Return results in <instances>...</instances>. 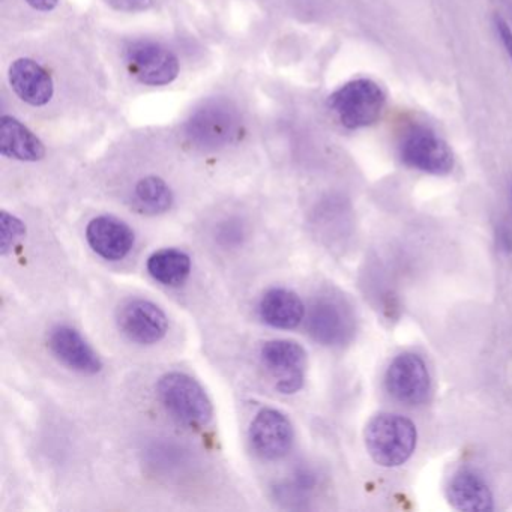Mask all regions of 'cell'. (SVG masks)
<instances>
[{
	"instance_id": "5bb4252c",
	"label": "cell",
	"mask_w": 512,
	"mask_h": 512,
	"mask_svg": "<svg viewBox=\"0 0 512 512\" xmlns=\"http://www.w3.org/2000/svg\"><path fill=\"white\" fill-rule=\"evenodd\" d=\"M49 347L53 355L71 370L83 374H97L103 368L98 353L92 349L83 335L71 326H56L50 332Z\"/></svg>"
},
{
	"instance_id": "7a4b0ae2",
	"label": "cell",
	"mask_w": 512,
	"mask_h": 512,
	"mask_svg": "<svg viewBox=\"0 0 512 512\" xmlns=\"http://www.w3.org/2000/svg\"><path fill=\"white\" fill-rule=\"evenodd\" d=\"M329 107L347 130H361L377 124L386 106V95L376 82L356 79L329 97Z\"/></svg>"
},
{
	"instance_id": "4fadbf2b",
	"label": "cell",
	"mask_w": 512,
	"mask_h": 512,
	"mask_svg": "<svg viewBox=\"0 0 512 512\" xmlns=\"http://www.w3.org/2000/svg\"><path fill=\"white\" fill-rule=\"evenodd\" d=\"M308 329L311 337L323 346H338L352 332V317L338 299L320 298L311 305Z\"/></svg>"
},
{
	"instance_id": "6da1fadb",
	"label": "cell",
	"mask_w": 512,
	"mask_h": 512,
	"mask_svg": "<svg viewBox=\"0 0 512 512\" xmlns=\"http://www.w3.org/2000/svg\"><path fill=\"white\" fill-rule=\"evenodd\" d=\"M364 436L368 454L383 467L406 463L418 440L415 424L397 413H379L371 418Z\"/></svg>"
},
{
	"instance_id": "8fae6325",
	"label": "cell",
	"mask_w": 512,
	"mask_h": 512,
	"mask_svg": "<svg viewBox=\"0 0 512 512\" xmlns=\"http://www.w3.org/2000/svg\"><path fill=\"white\" fill-rule=\"evenodd\" d=\"M86 239L98 256L109 262H119L133 250L136 235L125 221L112 215H101L86 227Z\"/></svg>"
},
{
	"instance_id": "44dd1931",
	"label": "cell",
	"mask_w": 512,
	"mask_h": 512,
	"mask_svg": "<svg viewBox=\"0 0 512 512\" xmlns=\"http://www.w3.org/2000/svg\"><path fill=\"white\" fill-rule=\"evenodd\" d=\"M245 238V230L239 221H224L217 230V241L223 247H236L242 244Z\"/></svg>"
},
{
	"instance_id": "52a82bcc",
	"label": "cell",
	"mask_w": 512,
	"mask_h": 512,
	"mask_svg": "<svg viewBox=\"0 0 512 512\" xmlns=\"http://www.w3.org/2000/svg\"><path fill=\"white\" fill-rule=\"evenodd\" d=\"M263 364L277 379L275 388L281 394H296L304 386L307 352L292 340L266 341L260 349Z\"/></svg>"
},
{
	"instance_id": "3957f363",
	"label": "cell",
	"mask_w": 512,
	"mask_h": 512,
	"mask_svg": "<svg viewBox=\"0 0 512 512\" xmlns=\"http://www.w3.org/2000/svg\"><path fill=\"white\" fill-rule=\"evenodd\" d=\"M157 395L164 409L188 427H203L211 421V400L193 377L179 371L164 374L157 385Z\"/></svg>"
},
{
	"instance_id": "7c38bea8",
	"label": "cell",
	"mask_w": 512,
	"mask_h": 512,
	"mask_svg": "<svg viewBox=\"0 0 512 512\" xmlns=\"http://www.w3.org/2000/svg\"><path fill=\"white\" fill-rule=\"evenodd\" d=\"M14 94L32 107H44L55 95V82L49 71L31 58L16 59L8 70Z\"/></svg>"
},
{
	"instance_id": "ffe728a7",
	"label": "cell",
	"mask_w": 512,
	"mask_h": 512,
	"mask_svg": "<svg viewBox=\"0 0 512 512\" xmlns=\"http://www.w3.org/2000/svg\"><path fill=\"white\" fill-rule=\"evenodd\" d=\"M26 236V226L20 218L10 212H0V253L7 256Z\"/></svg>"
},
{
	"instance_id": "9a60e30c",
	"label": "cell",
	"mask_w": 512,
	"mask_h": 512,
	"mask_svg": "<svg viewBox=\"0 0 512 512\" xmlns=\"http://www.w3.org/2000/svg\"><path fill=\"white\" fill-rule=\"evenodd\" d=\"M0 152L11 160L37 163L46 157L43 142L13 116L0 119Z\"/></svg>"
},
{
	"instance_id": "8992f818",
	"label": "cell",
	"mask_w": 512,
	"mask_h": 512,
	"mask_svg": "<svg viewBox=\"0 0 512 512\" xmlns=\"http://www.w3.org/2000/svg\"><path fill=\"white\" fill-rule=\"evenodd\" d=\"M403 163L428 175H448L454 169V154L445 140L424 127L407 131L400 145Z\"/></svg>"
},
{
	"instance_id": "d6986e66",
	"label": "cell",
	"mask_w": 512,
	"mask_h": 512,
	"mask_svg": "<svg viewBox=\"0 0 512 512\" xmlns=\"http://www.w3.org/2000/svg\"><path fill=\"white\" fill-rule=\"evenodd\" d=\"M134 206L146 215H160L173 205V193L169 185L157 176H146L134 187Z\"/></svg>"
},
{
	"instance_id": "cb8c5ba5",
	"label": "cell",
	"mask_w": 512,
	"mask_h": 512,
	"mask_svg": "<svg viewBox=\"0 0 512 512\" xmlns=\"http://www.w3.org/2000/svg\"><path fill=\"white\" fill-rule=\"evenodd\" d=\"M29 7L34 8L35 11L41 13H50L58 7L59 0H25Z\"/></svg>"
},
{
	"instance_id": "ba28073f",
	"label": "cell",
	"mask_w": 512,
	"mask_h": 512,
	"mask_svg": "<svg viewBox=\"0 0 512 512\" xmlns=\"http://www.w3.org/2000/svg\"><path fill=\"white\" fill-rule=\"evenodd\" d=\"M118 326L128 340L143 346L160 343L169 331L166 313L154 302L130 299L118 310Z\"/></svg>"
},
{
	"instance_id": "30bf717a",
	"label": "cell",
	"mask_w": 512,
	"mask_h": 512,
	"mask_svg": "<svg viewBox=\"0 0 512 512\" xmlns=\"http://www.w3.org/2000/svg\"><path fill=\"white\" fill-rule=\"evenodd\" d=\"M250 440L254 451L260 457L265 460H280L292 449L295 430L283 412L266 407L251 422Z\"/></svg>"
},
{
	"instance_id": "603a6c76",
	"label": "cell",
	"mask_w": 512,
	"mask_h": 512,
	"mask_svg": "<svg viewBox=\"0 0 512 512\" xmlns=\"http://www.w3.org/2000/svg\"><path fill=\"white\" fill-rule=\"evenodd\" d=\"M494 25H496L497 34H499L500 41H502L503 47H505L506 53H508L509 59L512 61V29L511 26L506 23L505 19L500 16L494 17Z\"/></svg>"
},
{
	"instance_id": "e0dca14e",
	"label": "cell",
	"mask_w": 512,
	"mask_h": 512,
	"mask_svg": "<svg viewBox=\"0 0 512 512\" xmlns=\"http://www.w3.org/2000/svg\"><path fill=\"white\" fill-rule=\"evenodd\" d=\"M449 502L460 511H490L493 496L488 485L470 470H461L449 482Z\"/></svg>"
},
{
	"instance_id": "277c9868",
	"label": "cell",
	"mask_w": 512,
	"mask_h": 512,
	"mask_svg": "<svg viewBox=\"0 0 512 512\" xmlns=\"http://www.w3.org/2000/svg\"><path fill=\"white\" fill-rule=\"evenodd\" d=\"M128 70L146 86H167L178 79V56L154 41H134L125 49Z\"/></svg>"
},
{
	"instance_id": "ac0fdd59",
	"label": "cell",
	"mask_w": 512,
	"mask_h": 512,
	"mask_svg": "<svg viewBox=\"0 0 512 512\" xmlns=\"http://www.w3.org/2000/svg\"><path fill=\"white\" fill-rule=\"evenodd\" d=\"M148 272L158 283L167 287H178L191 274V259L187 253L175 248L157 251L148 260Z\"/></svg>"
},
{
	"instance_id": "9c48e42d",
	"label": "cell",
	"mask_w": 512,
	"mask_h": 512,
	"mask_svg": "<svg viewBox=\"0 0 512 512\" xmlns=\"http://www.w3.org/2000/svg\"><path fill=\"white\" fill-rule=\"evenodd\" d=\"M385 385L395 400L416 406L427 400L431 386L430 373L418 355L403 353L389 364Z\"/></svg>"
},
{
	"instance_id": "7402d4cb",
	"label": "cell",
	"mask_w": 512,
	"mask_h": 512,
	"mask_svg": "<svg viewBox=\"0 0 512 512\" xmlns=\"http://www.w3.org/2000/svg\"><path fill=\"white\" fill-rule=\"evenodd\" d=\"M106 4L116 11L137 13V11H145L152 7L154 0H106Z\"/></svg>"
},
{
	"instance_id": "5b68a950",
	"label": "cell",
	"mask_w": 512,
	"mask_h": 512,
	"mask_svg": "<svg viewBox=\"0 0 512 512\" xmlns=\"http://www.w3.org/2000/svg\"><path fill=\"white\" fill-rule=\"evenodd\" d=\"M241 119L230 104L211 101L197 109L187 122V136L202 148H220L239 136Z\"/></svg>"
},
{
	"instance_id": "2e32d148",
	"label": "cell",
	"mask_w": 512,
	"mask_h": 512,
	"mask_svg": "<svg viewBox=\"0 0 512 512\" xmlns=\"http://www.w3.org/2000/svg\"><path fill=\"white\" fill-rule=\"evenodd\" d=\"M259 314L272 328L295 329L304 320V302L292 290L271 289L260 299Z\"/></svg>"
}]
</instances>
